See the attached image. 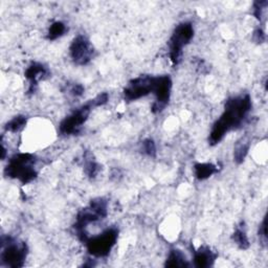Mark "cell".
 Instances as JSON below:
<instances>
[{"instance_id": "9a60e30c", "label": "cell", "mask_w": 268, "mask_h": 268, "mask_svg": "<svg viewBox=\"0 0 268 268\" xmlns=\"http://www.w3.org/2000/svg\"><path fill=\"white\" fill-rule=\"evenodd\" d=\"M233 240L241 249H247L249 247V241L244 227L242 226L237 227L235 233L233 234Z\"/></svg>"}, {"instance_id": "2e32d148", "label": "cell", "mask_w": 268, "mask_h": 268, "mask_svg": "<svg viewBox=\"0 0 268 268\" xmlns=\"http://www.w3.org/2000/svg\"><path fill=\"white\" fill-rule=\"evenodd\" d=\"M67 31L66 25L61 21L53 22L50 26L47 33V39L48 40H56L60 37H62Z\"/></svg>"}, {"instance_id": "44dd1931", "label": "cell", "mask_w": 268, "mask_h": 268, "mask_svg": "<svg viewBox=\"0 0 268 268\" xmlns=\"http://www.w3.org/2000/svg\"><path fill=\"white\" fill-rule=\"evenodd\" d=\"M267 4V2H257L253 4V16L259 21H261L263 18V12L266 9Z\"/></svg>"}, {"instance_id": "7a4b0ae2", "label": "cell", "mask_w": 268, "mask_h": 268, "mask_svg": "<svg viewBox=\"0 0 268 268\" xmlns=\"http://www.w3.org/2000/svg\"><path fill=\"white\" fill-rule=\"evenodd\" d=\"M108 211H107V201L104 198H96L90 201V205L83 209L78 214L77 223L75 229L80 240L86 242L88 236L86 234V227L92 222H97L104 219Z\"/></svg>"}, {"instance_id": "277c9868", "label": "cell", "mask_w": 268, "mask_h": 268, "mask_svg": "<svg viewBox=\"0 0 268 268\" xmlns=\"http://www.w3.org/2000/svg\"><path fill=\"white\" fill-rule=\"evenodd\" d=\"M194 37V29L190 22H182L178 24L174 30L170 41V60L173 65H178L181 61L182 49L185 45L190 43Z\"/></svg>"}, {"instance_id": "d4e9b609", "label": "cell", "mask_w": 268, "mask_h": 268, "mask_svg": "<svg viewBox=\"0 0 268 268\" xmlns=\"http://www.w3.org/2000/svg\"><path fill=\"white\" fill-rule=\"evenodd\" d=\"M84 92V87L81 84H74L70 88V93L74 97H81Z\"/></svg>"}, {"instance_id": "cb8c5ba5", "label": "cell", "mask_w": 268, "mask_h": 268, "mask_svg": "<svg viewBox=\"0 0 268 268\" xmlns=\"http://www.w3.org/2000/svg\"><path fill=\"white\" fill-rule=\"evenodd\" d=\"M252 39H253V41L256 42V43H263L265 41V39H266L264 31L261 30V29H257L256 31L253 32Z\"/></svg>"}, {"instance_id": "d6986e66", "label": "cell", "mask_w": 268, "mask_h": 268, "mask_svg": "<svg viewBox=\"0 0 268 268\" xmlns=\"http://www.w3.org/2000/svg\"><path fill=\"white\" fill-rule=\"evenodd\" d=\"M84 170H85V173L87 174L88 177L95 178L100 172V165L90 156V158L85 160Z\"/></svg>"}, {"instance_id": "5bb4252c", "label": "cell", "mask_w": 268, "mask_h": 268, "mask_svg": "<svg viewBox=\"0 0 268 268\" xmlns=\"http://www.w3.org/2000/svg\"><path fill=\"white\" fill-rule=\"evenodd\" d=\"M166 267H187V263L184 254L178 249H172L166 261Z\"/></svg>"}, {"instance_id": "603a6c76", "label": "cell", "mask_w": 268, "mask_h": 268, "mask_svg": "<svg viewBox=\"0 0 268 268\" xmlns=\"http://www.w3.org/2000/svg\"><path fill=\"white\" fill-rule=\"evenodd\" d=\"M259 236L260 239L263 241V243L266 244V241H267V217H264V220L260 226V230H259Z\"/></svg>"}, {"instance_id": "30bf717a", "label": "cell", "mask_w": 268, "mask_h": 268, "mask_svg": "<svg viewBox=\"0 0 268 268\" xmlns=\"http://www.w3.org/2000/svg\"><path fill=\"white\" fill-rule=\"evenodd\" d=\"M154 77L141 76L129 82L124 90V98L127 102L137 101L152 92Z\"/></svg>"}, {"instance_id": "5b68a950", "label": "cell", "mask_w": 268, "mask_h": 268, "mask_svg": "<svg viewBox=\"0 0 268 268\" xmlns=\"http://www.w3.org/2000/svg\"><path fill=\"white\" fill-rule=\"evenodd\" d=\"M28 256V246L13 238H3L2 263L8 267H22Z\"/></svg>"}, {"instance_id": "52a82bcc", "label": "cell", "mask_w": 268, "mask_h": 268, "mask_svg": "<svg viewBox=\"0 0 268 268\" xmlns=\"http://www.w3.org/2000/svg\"><path fill=\"white\" fill-rule=\"evenodd\" d=\"M172 81L169 76H158L154 77L152 93L156 98L155 103L152 106V111L154 113L162 112L170 101Z\"/></svg>"}, {"instance_id": "3957f363", "label": "cell", "mask_w": 268, "mask_h": 268, "mask_svg": "<svg viewBox=\"0 0 268 268\" xmlns=\"http://www.w3.org/2000/svg\"><path fill=\"white\" fill-rule=\"evenodd\" d=\"M36 158L30 153H20L13 156L6 168V175L20 180L23 184L33 181L37 177L35 169Z\"/></svg>"}, {"instance_id": "8fae6325", "label": "cell", "mask_w": 268, "mask_h": 268, "mask_svg": "<svg viewBox=\"0 0 268 268\" xmlns=\"http://www.w3.org/2000/svg\"><path fill=\"white\" fill-rule=\"evenodd\" d=\"M50 73L46 66H44L41 63H32L28 70L25 71V78L29 80L30 82V88L29 92L33 93L38 85V82L42 81V80H45L49 77Z\"/></svg>"}, {"instance_id": "9c48e42d", "label": "cell", "mask_w": 268, "mask_h": 268, "mask_svg": "<svg viewBox=\"0 0 268 268\" xmlns=\"http://www.w3.org/2000/svg\"><path fill=\"white\" fill-rule=\"evenodd\" d=\"M92 109L91 103H87L86 105L82 106L81 108L76 110L70 116L65 117L59 127L60 133L64 136H71V134H76L80 131V128L86 122L90 112Z\"/></svg>"}, {"instance_id": "7c38bea8", "label": "cell", "mask_w": 268, "mask_h": 268, "mask_svg": "<svg viewBox=\"0 0 268 268\" xmlns=\"http://www.w3.org/2000/svg\"><path fill=\"white\" fill-rule=\"evenodd\" d=\"M216 257L217 254L214 253V251H212L209 247L203 246L194 253V264L200 268L209 267L213 265L214 261L216 260Z\"/></svg>"}, {"instance_id": "ac0fdd59", "label": "cell", "mask_w": 268, "mask_h": 268, "mask_svg": "<svg viewBox=\"0 0 268 268\" xmlns=\"http://www.w3.org/2000/svg\"><path fill=\"white\" fill-rule=\"evenodd\" d=\"M249 150V144L248 143H239L234 151V159L237 164H241L244 162V159Z\"/></svg>"}, {"instance_id": "4fadbf2b", "label": "cell", "mask_w": 268, "mask_h": 268, "mask_svg": "<svg viewBox=\"0 0 268 268\" xmlns=\"http://www.w3.org/2000/svg\"><path fill=\"white\" fill-rule=\"evenodd\" d=\"M218 172L217 166L213 164H196L194 166V173L195 177L198 180H205L210 178L213 174H215Z\"/></svg>"}, {"instance_id": "6da1fadb", "label": "cell", "mask_w": 268, "mask_h": 268, "mask_svg": "<svg viewBox=\"0 0 268 268\" xmlns=\"http://www.w3.org/2000/svg\"><path fill=\"white\" fill-rule=\"evenodd\" d=\"M251 109V100L248 95L234 97L226 101L225 109L220 118L214 124L209 142L214 146L219 144L230 131L237 129L243 123Z\"/></svg>"}, {"instance_id": "ffe728a7", "label": "cell", "mask_w": 268, "mask_h": 268, "mask_svg": "<svg viewBox=\"0 0 268 268\" xmlns=\"http://www.w3.org/2000/svg\"><path fill=\"white\" fill-rule=\"evenodd\" d=\"M142 151L148 156L154 157L156 155V146L155 143L148 139V140H145L142 144Z\"/></svg>"}, {"instance_id": "8992f818", "label": "cell", "mask_w": 268, "mask_h": 268, "mask_svg": "<svg viewBox=\"0 0 268 268\" xmlns=\"http://www.w3.org/2000/svg\"><path fill=\"white\" fill-rule=\"evenodd\" d=\"M118 238V231L116 229H108L102 234L88 238L86 240V247L93 257L102 258L108 256L111 249L116 244Z\"/></svg>"}, {"instance_id": "7402d4cb", "label": "cell", "mask_w": 268, "mask_h": 268, "mask_svg": "<svg viewBox=\"0 0 268 268\" xmlns=\"http://www.w3.org/2000/svg\"><path fill=\"white\" fill-rule=\"evenodd\" d=\"M109 100V96H108V93H101V95H99L98 97H96L93 100L90 101L92 107H100V106H103L105 105L107 102H108Z\"/></svg>"}, {"instance_id": "e0dca14e", "label": "cell", "mask_w": 268, "mask_h": 268, "mask_svg": "<svg viewBox=\"0 0 268 268\" xmlns=\"http://www.w3.org/2000/svg\"><path fill=\"white\" fill-rule=\"evenodd\" d=\"M26 122H28V118H26V116H23V115L15 116L6 125V130L12 133L18 132L22 128H24V126L26 125Z\"/></svg>"}, {"instance_id": "ba28073f", "label": "cell", "mask_w": 268, "mask_h": 268, "mask_svg": "<svg viewBox=\"0 0 268 268\" xmlns=\"http://www.w3.org/2000/svg\"><path fill=\"white\" fill-rule=\"evenodd\" d=\"M71 57L78 65L88 64L95 56V47L84 35L77 36L71 45Z\"/></svg>"}]
</instances>
